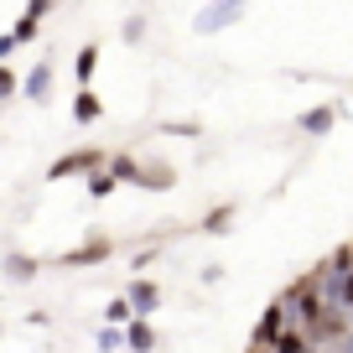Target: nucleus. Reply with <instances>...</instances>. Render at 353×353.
Returning <instances> with one entry per match:
<instances>
[{
    "instance_id": "nucleus-6",
    "label": "nucleus",
    "mask_w": 353,
    "mask_h": 353,
    "mask_svg": "<svg viewBox=\"0 0 353 353\" xmlns=\"http://www.w3.org/2000/svg\"><path fill=\"white\" fill-rule=\"evenodd\" d=\"M125 348H130V353H151L156 348V327L145 317H135L130 327H125Z\"/></svg>"
},
{
    "instance_id": "nucleus-14",
    "label": "nucleus",
    "mask_w": 353,
    "mask_h": 353,
    "mask_svg": "<svg viewBox=\"0 0 353 353\" xmlns=\"http://www.w3.org/2000/svg\"><path fill=\"white\" fill-rule=\"evenodd\" d=\"M94 68H99V47L88 42L83 52H78V88H88V78H94Z\"/></svg>"
},
{
    "instance_id": "nucleus-1",
    "label": "nucleus",
    "mask_w": 353,
    "mask_h": 353,
    "mask_svg": "<svg viewBox=\"0 0 353 353\" xmlns=\"http://www.w3.org/2000/svg\"><path fill=\"white\" fill-rule=\"evenodd\" d=\"M104 166H110V156L94 151V145H83V151H68L63 161H52V172H47V176H52V182H57V176H73V172L94 176V172H104Z\"/></svg>"
},
{
    "instance_id": "nucleus-18",
    "label": "nucleus",
    "mask_w": 353,
    "mask_h": 353,
    "mask_svg": "<svg viewBox=\"0 0 353 353\" xmlns=\"http://www.w3.org/2000/svg\"><path fill=\"white\" fill-rule=\"evenodd\" d=\"M244 353H265V348H244Z\"/></svg>"
},
{
    "instance_id": "nucleus-9",
    "label": "nucleus",
    "mask_w": 353,
    "mask_h": 353,
    "mask_svg": "<svg viewBox=\"0 0 353 353\" xmlns=\"http://www.w3.org/2000/svg\"><path fill=\"white\" fill-rule=\"evenodd\" d=\"M176 182V172L172 166H141V182H135V188H151V192H166Z\"/></svg>"
},
{
    "instance_id": "nucleus-13",
    "label": "nucleus",
    "mask_w": 353,
    "mask_h": 353,
    "mask_svg": "<svg viewBox=\"0 0 353 353\" xmlns=\"http://www.w3.org/2000/svg\"><path fill=\"white\" fill-rule=\"evenodd\" d=\"M47 88H52V68H32V78H26V99H47Z\"/></svg>"
},
{
    "instance_id": "nucleus-5",
    "label": "nucleus",
    "mask_w": 353,
    "mask_h": 353,
    "mask_svg": "<svg viewBox=\"0 0 353 353\" xmlns=\"http://www.w3.org/2000/svg\"><path fill=\"white\" fill-rule=\"evenodd\" d=\"M73 120H78V125L104 120V104H99V94H94V88H78V94H73Z\"/></svg>"
},
{
    "instance_id": "nucleus-4",
    "label": "nucleus",
    "mask_w": 353,
    "mask_h": 353,
    "mask_svg": "<svg viewBox=\"0 0 353 353\" xmlns=\"http://www.w3.org/2000/svg\"><path fill=\"white\" fill-rule=\"evenodd\" d=\"M332 120H338V104H317V110L301 114L296 130H301V135H327V130H332Z\"/></svg>"
},
{
    "instance_id": "nucleus-8",
    "label": "nucleus",
    "mask_w": 353,
    "mask_h": 353,
    "mask_svg": "<svg viewBox=\"0 0 353 353\" xmlns=\"http://www.w3.org/2000/svg\"><path fill=\"white\" fill-rule=\"evenodd\" d=\"M234 219H239V203H219V208L203 219V234H229Z\"/></svg>"
},
{
    "instance_id": "nucleus-16",
    "label": "nucleus",
    "mask_w": 353,
    "mask_h": 353,
    "mask_svg": "<svg viewBox=\"0 0 353 353\" xmlns=\"http://www.w3.org/2000/svg\"><path fill=\"white\" fill-rule=\"evenodd\" d=\"M120 343H125V332H114V327H104V332H99V348H104V353L120 348Z\"/></svg>"
},
{
    "instance_id": "nucleus-12",
    "label": "nucleus",
    "mask_w": 353,
    "mask_h": 353,
    "mask_svg": "<svg viewBox=\"0 0 353 353\" xmlns=\"http://www.w3.org/2000/svg\"><path fill=\"white\" fill-rule=\"evenodd\" d=\"M42 16H47V6H32V11H26V16H21V21H16V26H11V37H16V47H21V42H32V32H37V21H42Z\"/></svg>"
},
{
    "instance_id": "nucleus-3",
    "label": "nucleus",
    "mask_w": 353,
    "mask_h": 353,
    "mask_svg": "<svg viewBox=\"0 0 353 353\" xmlns=\"http://www.w3.org/2000/svg\"><path fill=\"white\" fill-rule=\"evenodd\" d=\"M239 16H244V6H239V0H229V6H208V11L198 16V32H219V26L239 21Z\"/></svg>"
},
{
    "instance_id": "nucleus-15",
    "label": "nucleus",
    "mask_w": 353,
    "mask_h": 353,
    "mask_svg": "<svg viewBox=\"0 0 353 353\" xmlns=\"http://www.w3.org/2000/svg\"><path fill=\"white\" fill-rule=\"evenodd\" d=\"M88 192H94V198H110V192H114V176H110V166L88 176Z\"/></svg>"
},
{
    "instance_id": "nucleus-10",
    "label": "nucleus",
    "mask_w": 353,
    "mask_h": 353,
    "mask_svg": "<svg viewBox=\"0 0 353 353\" xmlns=\"http://www.w3.org/2000/svg\"><path fill=\"white\" fill-rule=\"evenodd\" d=\"M104 322H110V327H130V322H135V307H130V296H114L110 307H104Z\"/></svg>"
},
{
    "instance_id": "nucleus-11",
    "label": "nucleus",
    "mask_w": 353,
    "mask_h": 353,
    "mask_svg": "<svg viewBox=\"0 0 353 353\" xmlns=\"http://www.w3.org/2000/svg\"><path fill=\"white\" fill-rule=\"evenodd\" d=\"M110 176L114 182H141V161L135 156H110Z\"/></svg>"
},
{
    "instance_id": "nucleus-17",
    "label": "nucleus",
    "mask_w": 353,
    "mask_h": 353,
    "mask_svg": "<svg viewBox=\"0 0 353 353\" xmlns=\"http://www.w3.org/2000/svg\"><path fill=\"white\" fill-rule=\"evenodd\" d=\"M11 94H16V73H11V68H0V99H11Z\"/></svg>"
},
{
    "instance_id": "nucleus-2",
    "label": "nucleus",
    "mask_w": 353,
    "mask_h": 353,
    "mask_svg": "<svg viewBox=\"0 0 353 353\" xmlns=\"http://www.w3.org/2000/svg\"><path fill=\"white\" fill-rule=\"evenodd\" d=\"M125 296H130L135 317H151L156 301H161V286H156V281H130V291H125Z\"/></svg>"
},
{
    "instance_id": "nucleus-7",
    "label": "nucleus",
    "mask_w": 353,
    "mask_h": 353,
    "mask_svg": "<svg viewBox=\"0 0 353 353\" xmlns=\"http://www.w3.org/2000/svg\"><path fill=\"white\" fill-rule=\"evenodd\" d=\"M110 254H114V244H110V239H88L83 250L63 254V260H68V265H99V260H110Z\"/></svg>"
}]
</instances>
